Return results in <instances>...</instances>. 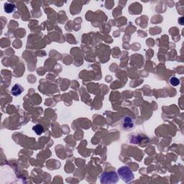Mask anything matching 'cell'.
Returning <instances> with one entry per match:
<instances>
[{
  "instance_id": "cell-1",
  "label": "cell",
  "mask_w": 184,
  "mask_h": 184,
  "mask_svg": "<svg viewBox=\"0 0 184 184\" xmlns=\"http://www.w3.org/2000/svg\"><path fill=\"white\" fill-rule=\"evenodd\" d=\"M100 182L102 184H112L117 183L119 181V175L115 171H109L101 174Z\"/></svg>"
},
{
  "instance_id": "cell-2",
  "label": "cell",
  "mask_w": 184,
  "mask_h": 184,
  "mask_svg": "<svg viewBox=\"0 0 184 184\" xmlns=\"http://www.w3.org/2000/svg\"><path fill=\"white\" fill-rule=\"evenodd\" d=\"M117 174L125 183H130V181H133L135 178V175H134L132 171L127 166H123L119 168L118 171H117Z\"/></svg>"
},
{
  "instance_id": "cell-3",
  "label": "cell",
  "mask_w": 184,
  "mask_h": 184,
  "mask_svg": "<svg viewBox=\"0 0 184 184\" xmlns=\"http://www.w3.org/2000/svg\"><path fill=\"white\" fill-rule=\"evenodd\" d=\"M121 126L124 130L128 131V130L133 129L135 127V122L130 117H125L122 119Z\"/></svg>"
},
{
  "instance_id": "cell-4",
  "label": "cell",
  "mask_w": 184,
  "mask_h": 184,
  "mask_svg": "<svg viewBox=\"0 0 184 184\" xmlns=\"http://www.w3.org/2000/svg\"><path fill=\"white\" fill-rule=\"evenodd\" d=\"M24 88L22 87L21 85H20V84H14V85L12 86V89H11V92L12 94L14 96H20V94H22V92H23Z\"/></svg>"
},
{
  "instance_id": "cell-5",
  "label": "cell",
  "mask_w": 184,
  "mask_h": 184,
  "mask_svg": "<svg viewBox=\"0 0 184 184\" xmlns=\"http://www.w3.org/2000/svg\"><path fill=\"white\" fill-rule=\"evenodd\" d=\"M4 9H5V12H7L8 14L12 13V12H13L14 11V9H15V5H14L13 3L7 2L5 4Z\"/></svg>"
},
{
  "instance_id": "cell-6",
  "label": "cell",
  "mask_w": 184,
  "mask_h": 184,
  "mask_svg": "<svg viewBox=\"0 0 184 184\" xmlns=\"http://www.w3.org/2000/svg\"><path fill=\"white\" fill-rule=\"evenodd\" d=\"M32 131H34L35 132H36V135H42V134L43 133V132H44V128H43L42 125L38 124V125H36L35 126H33Z\"/></svg>"
},
{
  "instance_id": "cell-7",
  "label": "cell",
  "mask_w": 184,
  "mask_h": 184,
  "mask_svg": "<svg viewBox=\"0 0 184 184\" xmlns=\"http://www.w3.org/2000/svg\"><path fill=\"white\" fill-rule=\"evenodd\" d=\"M170 84L173 86H177L180 84V81L178 78L176 77H172L170 79Z\"/></svg>"
}]
</instances>
